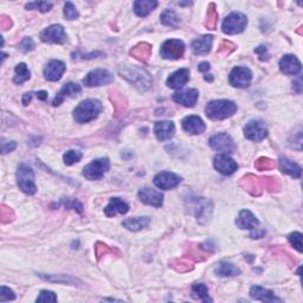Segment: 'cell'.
Wrapping results in <instances>:
<instances>
[{"mask_svg": "<svg viewBox=\"0 0 303 303\" xmlns=\"http://www.w3.org/2000/svg\"><path fill=\"white\" fill-rule=\"evenodd\" d=\"M31 99H32V93H26L23 97V104H24V106H27V104L30 103Z\"/></svg>", "mask_w": 303, "mask_h": 303, "instance_id": "680465c9", "label": "cell"}, {"mask_svg": "<svg viewBox=\"0 0 303 303\" xmlns=\"http://www.w3.org/2000/svg\"><path fill=\"white\" fill-rule=\"evenodd\" d=\"M27 10H34L38 9L40 12H49L52 9V4L51 3L48 2H33V3H29V4L26 5Z\"/></svg>", "mask_w": 303, "mask_h": 303, "instance_id": "7bdbcfd3", "label": "cell"}, {"mask_svg": "<svg viewBox=\"0 0 303 303\" xmlns=\"http://www.w3.org/2000/svg\"><path fill=\"white\" fill-rule=\"evenodd\" d=\"M57 301V296L55 292L50 290H41L39 296L37 297V302H56Z\"/></svg>", "mask_w": 303, "mask_h": 303, "instance_id": "c3c4849f", "label": "cell"}, {"mask_svg": "<svg viewBox=\"0 0 303 303\" xmlns=\"http://www.w3.org/2000/svg\"><path fill=\"white\" fill-rule=\"evenodd\" d=\"M17 144L15 141H2V153L3 154H8V153L15 151Z\"/></svg>", "mask_w": 303, "mask_h": 303, "instance_id": "db71d44e", "label": "cell"}, {"mask_svg": "<svg viewBox=\"0 0 303 303\" xmlns=\"http://www.w3.org/2000/svg\"><path fill=\"white\" fill-rule=\"evenodd\" d=\"M36 95H37L38 99L41 100V101H47L48 100V93L44 92V90H41V92H38Z\"/></svg>", "mask_w": 303, "mask_h": 303, "instance_id": "91938a15", "label": "cell"}, {"mask_svg": "<svg viewBox=\"0 0 303 303\" xmlns=\"http://www.w3.org/2000/svg\"><path fill=\"white\" fill-rule=\"evenodd\" d=\"M151 223V219L148 217H135L128 218L123 222V226L129 231H140V230L147 228Z\"/></svg>", "mask_w": 303, "mask_h": 303, "instance_id": "d6a6232c", "label": "cell"}, {"mask_svg": "<svg viewBox=\"0 0 303 303\" xmlns=\"http://www.w3.org/2000/svg\"><path fill=\"white\" fill-rule=\"evenodd\" d=\"M131 55L142 63H147L152 56V47L148 43H140L132 49Z\"/></svg>", "mask_w": 303, "mask_h": 303, "instance_id": "f1b7e54d", "label": "cell"}, {"mask_svg": "<svg viewBox=\"0 0 303 303\" xmlns=\"http://www.w3.org/2000/svg\"><path fill=\"white\" fill-rule=\"evenodd\" d=\"M62 204L64 205L67 208H72L76 212H78L79 214L83 213V206L82 204L77 201L76 199H72V198H67V199H62Z\"/></svg>", "mask_w": 303, "mask_h": 303, "instance_id": "bcb514c9", "label": "cell"}, {"mask_svg": "<svg viewBox=\"0 0 303 303\" xmlns=\"http://www.w3.org/2000/svg\"><path fill=\"white\" fill-rule=\"evenodd\" d=\"M194 210H196V215L198 218V221L201 223V219H210L208 217L211 215L212 212V206L211 203L208 200H205L204 198H198V199L194 200L193 204Z\"/></svg>", "mask_w": 303, "mask_h": 303, "instance_id": "f546056e", "label": "cell"}, {"mask_svg": "<svg viewBox=\"0 0 303 303\" xmlns=\"http://www.w3.org/2000/svg\"><path fill=\"white\" fill-rule=\"evenodd\" d=\"M0 25H2L3 30L10 29V27H11V25H12L11 19H10L9 17H6V16H2V19H0Z\"/></svg>", "mask_w": 303, "mask_h": 303, "instance_id": "9f6ffc18", "label": "cell"}, {"mask_svg": "<svg viewBox=\"0 0 303 303\" xmlns=\"http://www.w3.org/2000/svg\"><path fill=\"white\" fill-rule=\"evenodd\" d=\"M208 145L212 149L218 152H224V154L228 153H233L236 151L235 141L232 140V138L228 134H217L214 137H212L208 140Z\"/></svg>", "mask_w": 303, "mask_h": 303, "instance_id": "8fae6325", "label": "cell"}, {"mask_svg": "<svg viewBox=\"0 0 303 303\" xmlns=\"http://www.w3.org/2000/svg\"><path fill=\"white\" fill-rule=\"evenodd\" d=\"M198 97H199V93H198L197 89H187L184 90V92L176 93L172 96V99L174 102L179 103L181 106L192 108L196 106Z\"/></svg>", "mask_w": 303, "mask_h": 303, "instance_id": "ac0fdd59", "label": "cell"}, {"mask_svg": "<svg viewBox=\"0 0 303 303\" xmlns=\"http://www.w3.org/2000/svg\"><path fill=\"white\" fill-rule=\"evenodd\" d=\"M115 250L114 249H110L109 246L103 244V243H97L96 246H95V255L97 257V259H100L101 257L103 256H107L108 253H114Z\"/></svg>", "mask_w": 303, "mask_h": 303, "instance_id": "7dc6e473", "label": "cell"}, {"mask_svg": "<svg viewBox=\"0 0 303 303\" xmlns=\"http://www.w3.org/2000/svg\"><path fill=\"white\" fill-rule=\"evenodd\" d=\"M290 244L297 250L298 252H302L303 244H302V233L301 232H292L288 237Z\"/></svg>", "mask_w": 303, "mask_h": 303, "instance_id": "b9f144b4", "label": "cell"}, {"mask_svg": "<svg viewBox=\"0 0 303 303\" xmlns=\"http://www.w3.org/2000/svg\"><path fill=\"white\" fill-rule=\"evenodd\" d=\"M81 159H82V153L78 151H74V149H70V151H68L63 155L64 163L68 166L74 165V163L78 162Z\"/></svg>", "mask_w": 303, "mask_h": 303, "instance_id": "ab89813d", "label": "cell"}, {"mask_svg": "<svg viewBox=\"0 0 303 303\" xmlns=\"http://www.w3.org/2000/svg\"><path fill=\"white\" fill-rule=\"evenodd\" d=\"M16 76L13 77V82L16 84H22V83L26 82L27 79H30L31 77V72L29 70V68L26 67L25 63H20L16 67Z\"/></svg>", "mask_w": 303, "mask_h": 303, "instance_id": "e575fe53", "label": "cell"}, {"mask_svg": "<svg viewBox=\"0 0 303 303\" xmlns=\"http://www.w3.org/2000/svg\"><path fill=\"white\" fill-rule=\"evenodd\" d=\"M20 50H23L24 52H29V51H32L34 49V43L32 40V38L31 37H25L23 39L22 43H20L19 45Z\"/></svg>", "mask_w": 303, "mask_h": 303, "instance_id": "f5cc1de1", "label": "cell"}, {"mask_svg": "<svg viewBox=\"0 0 303 303\" xmlns=\"http://www.w3.org/2000/svg\"><path fill=\"white\" fill-rule=\"evenodd\" d=\"M229 81L236 88H248L252 81V72L245 67H236L230 74Z\"/></svg>", "mask_w": 303, "mask_h": 303, "instance_id": "9c48e42d", "label": "cell"}, {"mask_svg": "<svg viewBox=\"0 0 303 303\" xmlns=\"http://www.w3.org/2000/svg\"><path fill=\"white\" fill-rule=\"evenodd\" d=\"M39 276L43 278L45 281H50V282H58V283H65V284H72L76 285L75 283L77 282V280L72 278L70 276H67V275H51V276H45V275L40 274Z\"/></svg>", "mask_w": 303, "mask_h": 303, "instance_id": "8d00e7d4", "label": "cell"}, {"mask_svg": "<svg viewBox=\"0 0 303 303\" xmlns=\"http://www.w3.org/2000/svg\"><path fill=\"white\" fill-rule=\"evenodd\" d=\"M262 180H263L264 190L269 191V192H277V191H280L281 184L276 178L267 177V178H262Z\"/></svg>", "mask_w": 303, "mask_h": 303, "instance_id": "f35d334b", "label": "cell"}, {"mask_svg": "<svg viewBox=\"0 0 303 303\" xmlns=\"http://www.w3.org/2000/svg\"><path fill=\"white\" fill-rule=\"evenodd\" d=\"M246 25H248V18L245 15L240 12H232L223 20L222 30L226 34H237L243 32Z\"/></svg>", "mask_w": 303, "mask_h": 303, "instance_id": "5b68a950", "label": "cell"}, {"mask_svg": "<svg viewBox=\"0 0 303 303\" xmlns=\"http://www.w3.org/2000/svg\"><path fill=\"white\" fill-rule=\"evenodd\" d=\"M214 274L221 277H231V276H237V275H239L240 270L235 266V264L230 262H221L217 267L214 268Z\"/></svg>", "mask_w": 303, "mask_h": 303, "instance_id": "1f68e13d", "label": "cell"}, {"mask_svg": "<svg viewBox=\"0 0 303 303\" xmlns=\"http://www.w3.org/2000/svg\"><path fill=\"white\" fill-rule=\"evenodd\" d=\"M190 81L189 69H179L167 78V86L170 89H181Z\"/></svg>", "mask_w": 303, "mask_h": 303, "instance_id": "d6986e66", "label": "cell"}, {"mask_svg": "<svg viewBox=\"0 0 303 303\" xmlns=\"http://www.w3.org/2000/svg\"><path fill=\"white\" fill-rule=\"evenodd\" d=\"M17 183L19 189L24 193L32 196L37 192V186L34 184V172L30 166L25 163H20L17 169Z\"/></svg>", "mask_w": 303, "mask_h": 303, "instance_id": "277c9868", "label": "cell"}, {"mask_svg": "<svg viewBox=\"0 0 303 303\" xmlns=\"http://www.w3.org/2000/svg\"><path fill=\"white\" fill-rule=\"evenodd\" d=\"M129 211V206L120 198H111L109 204L104 208V214L107 217H115L116 214H126Z\"/></svg>", "mask_w": 303, "mask_h": 303, "instance_id": "d4e9b609", "label": "cell"}, {"mask_svg": "<svg viewBox=\"0 0 303 303\" xmlns=\"http://www.w3.org/2000/svg\"><path fill=\"white\" fill-rule=\"evenodd\" d=\"M237 111V104L229 100H214L207 103L205 114L211 120H225Z\"/></svg>", "mask_w": 303, "mask_h": 303, "instance_id": "7a4b0ae2", "label": "cell"}, {"mask_svg": "<svg viewBox=\"0 0 303 303\" xmlns=\"http://www.w3.org/2000/svg\"><path fill=\"white\" fill-rule=\"evenodd\" d=\"M138 197L144 204L151 205V206H154V207L162 206L163 194L156 190H152V189H148V187H145V189H141L139 191Z\"/></svg>", "mask_w": 303, "mask_h": 303, "instance_id": "9a60e30c", "label": "cell"}, {"mask_svg": "<svg viewBox=\"0 0 303 303\" xmlns=\"http://www.w3.org/2000/svg\"><path fill=\"white\" fill-rule=\"evenodd\" d=\"M114 81V76L110 71L106 70V69H95V70L90 71L88 75L85 76V78L83 79L85 86H101L109 84Z\"/></svg>", "mask_w": 303, "mask_h": 303, "instance_id": "ba28073f", "label": "cell"}, {"mask_svg": "<svg viewBox=\"0 0 303 303\" xmlns=\"http://www.w3.org/2000/svg\"><path fill=\"white\" fill-rule=\"evenodd\" d=\"M64 16L68 20L77 19L79 17V13H78L77 10H76V8L74 6V4H72V3L68 2L67 4L64 5Z\"/></svg>", "mask_w": 303, "mask_h": 303, "instance_id": "f6af8a7d", "label": "cell"}, {"mask_svg": "<svg viewBox=\"0 0 303 303\" xmlns=\"http://www.w3.org/2000/svg\"><path fill=\"white\" fill-rule=\"evenodd\" d=\"M101 111H102V104L99 100H85L75 108L74 118L78 123H88L95 120Z\"/></svg>", "mask_w": 303, "mask_h": 303, "instance_id": "3957f363", "label": "cell"}, {"mask_svg": "<svg viewBox=\"0 0 303 303\" xmlns=\"http://www.w3.org/2000/svg\"><path fill=\"white\" fill-rule=\"evenodd\" d=\"M160 54L165 59H180L185 54V44L180 39H168L161 45Z\"/></svg>", "mask_w": 303, "mask_h": 303, "instance_id": "52a82bcc", "label": "cell"}, {"mask_svg": "<svg viewBox=\"0 0 303 303\" xmlns=\"http://www.w3.org/2000/svg\"><path fill=\"white\" fill-rule=\"evenodd\" d=\"M255 167L258 170H269L275 167V161L269 158H259L255 162Z\"/></svg>", "mask_w": 303, "mask_h": 303, "instance_id": "ee69618b", "label": "cell"}, {"mask_svg": "<svg viewBox=\"0 0 303 303\" xmlns=\"http://www.w3.org/2000/svg\"><path fill=\"white\" fill-rule=\"evenodd\" d=\"M118 74H120L121 77L129 82L131 84H133L135 88L142 90V92L148 90L152 86L153 81L151 75L142 68L126 65V67L118 69Z\"/></svg>", "mask_w": 303, "mask_h": 303, "instance_id": "6da1fadb", "label": "cell"}, {"mask_svg": "<svg viewBox=\"0 0 303 303\" xmlns=\"http://www.w3.org/2000/svg\"><path fill=\"white\" fill-rule=\"evenodd\" d=\"M160 20L163 25L166 26H170V27H176L179 23V17L173 10H165L160 16Z\"/></svg>", "mask_w": 303, "mask_h": 303, "instance_id": "d590c367", "label": "cell"}, {"mask_svg": "<svg viewBox=\"0 0 303 303\" xmlns=\"http://www.w3.org/2000/svg\"><path fill=\"white\" fill-rule=\"evenodd\" d=\"M240 185L244 187L249 193H251L252 196H259L264 190L262 178L255 177L252 174H249V176L243 178L242 181H240Z\"/></svg>", "mask_w": 303, "mask_h": 303, "instance_id": "ffe728a7", "label": "cell"}, {"mask_svg": "<svg viewBox=\"0 0 303 303\" xmlns=\"http://www.w3.org/2000/svg\"><path fill=\"white\" fill-rule=\"evenodd\" d=\"M172 267L177 271H179V273H186V271H189L193 268L192 263H191L187 258H181V259L173 261Z\"/></svg>", "mask_w": 303, "mask_h": 303, "instance_id": "60d3db41", "label": "cell"}, {"mask_svg": "<svg viewBox=\"0 0 303 303\" xmlns=\"http://www.w3.org/2000/svg\"><path fill=\"white\" fill-rule=\"evenodd\" d=\"M13 217H15V213L10 207H6L5 205H3L2 208H0V218H2L3 223H9L11 222Z\"/></svg>", "mask_w": 303, "mask_h": 303, "instance_id": "f907efd6", "label": "cell"}, {"mask_svg": "<svg viewBox=\"0 0 303 303\" xmlns=\"http://www.w3.org/2000/svg\"><path fill=\"white\" fill-rule=\"evenodd\" d=\"M191 292H192V297L196 299H200L203 302H212V299L208 296V289L205 284L203 283H196L192 285V289H191Z\"/></svg>", "mask_w": 303, "mask_h": 303, "instance_id": "836d02e7", "label": "cell"}, {"mask_svg": "<svg viewBox=\"0 0 303 303\" xmlns=\"http://www.w3.org/2000/svg\"><path fill=\"white\" fill-rule=\"evenodd\" d=\"M218 24V12L215 10V5L214 4H210L208 6V11H207V19L205 25H206L207 29L210 30H214L217 27Z\"/></svg>", "mask_w": 303, "mask_h": 303, "instance_id": "74e56055", "label": "cell"}, {"mask_svg": "<svg viewBox=\"0 0 303 303\" xmlns=\"http://www.w3.org/2000/svg\"><path fill=\"white\" fill-rule=\"evenodd\" d=\"M158 6L155 0H138L134 3V12L139 17H147Z\"/></svg>", "mask_w": 303, "mask_h": 303, "instance_id": "4dcf8cb0", "label": "cell"}, {"mask_svg": "<svg viewBox=\"0 0 303 303\" xmlns=\"http://www.w3.org/2000/svg\"><path fill=\"white\" fill-rule=\"evenodd\" d=\"M236 224L239 229L242 230L248 229L250 231H252V230L258 228L259 221L249 210H243L239 212L238 218L236 219Z\"/></svg>", "mask_w": 303, "mask_h": 303, "instance_id": "7402d4cb", "label": "cell"}, {"mask_svg": "<svg viewBox=\"0 0 303 303\" xmlns=\"http://www.w3.org/2000/svg\"><path fill=\"white\" fill-rule=\"evenodd\" d=\"M40 38L44 43L52 44H63L67 41V33L62 25H51L41 31Z\"/></svg>", "mask_w": 303, "mask_h": 303, "instance_id": "7c38bea8", "label": "cell"}, {"mask_svg": "<svg viewBox=\"0 0 303 303\" xmlns=\"http://www.w3.org/2000/svg\"><path fill=\"white\" fill-rule=\"evenodd\" d=\"M198 70L200 72H207L210 70V63H207V62H203V63H200L198 65Z\"/></svg>", "mask_w": 303, "mask_h": 303, "instance_id": "6f0895ef", "label": "cell"}, {"mask_svg": "<svg viewBox=\"0 0 303 303\" xmlns=\"http://www.w3.org/2000/svg\"><path fill=\"white\" fill-rule=\"evenodd\" d=\"M81 92H82L81 85L76 84V83H67V84L63 85V88L59 90V93L57 94V96L55 97L52 104H54L55 107L61 106L67 97H75L77 96Z\"/></svg>", "mask_w": 303, "mask_h": 303, "instance_id": "44dd1931", "label": "cell"}, {"mask_svg": "<svg viewBox=\"0 0 303 303\" xmlns=\"http://www.w3.org/2000/svg\"><path fill=\"white\" fill-rule=\"evenodd\" d=\"M244 135L246 139L251 141H263L268 137V128L266 123L259 120L250 121L244 128Z\"/></svg>", "mask_w": 303, "mask_h": 303, "instance_id": "30bf717a", "label": "cell"}, {"mask_svg": "<svg viewBox=\"0 0 303 303\" xmlns=\"http://www.w3.org/2000/svg\"><path fill=\"white\" fill-rule=\"evenodd\" d=\"M235 48H236V45L231 43V41L224 40L221 44V47H219L218 52L222 55H229V54H231L233 50H235Z\"/></svg>", "mask_w": 303, "mask_h": 303, "instance_id": "816d5d0a", "label": "cell"}, {"mask_svg": "<svg viewBox=\"0 0 303 303\" xmlns=\"http://www.w3.org/2000/svg\"><path fill=\"white\" fill-rule=\"evenodd\" d=\"M181 126H183V129L186 132V133L192 134V135H198L204 133L205 131V123L204 121L201 120L199 116L197 115H190V116H186L181 122Z\"/></svg>", "mask_w": 303, "mask_h": 303, "instance_id": "e0dca14e", "label": "cell"}, {"mask_svg": "<svg viewBox=\"0 0 303 303\" xmlns=\"http://www.w3.org/2000/svg\"><path fill=\"white\" fill-rule=\"evenodd\" d=\"M110 168V161L108 158H101L94 160L89 165L83 168V177L88 180H100L102 179Z\"/></svg>", "mask_w": 303, "mask_h": 303, "instance_id": "8992f818", "label": "cell"}, {"mask_svg": "<svg viewBox=\"0 0 303 303\" xmlns=\"http://www.w3.org/2000/svg\"><path fill=\"white\" fill-rule=\"evenodd\" d=\"M255 52L257 55L259 56V59L261 61H268V59H269V55H268V50H267V48L266 47H258L255 50Z\"/></svg>", "mask_w": 303, "mask_h": 303, "instance_id": "11a10c76", "label": "cell"}, {"mask_svg": "<svg viewBox=\"0 0 303 303\" xmlns=\"http://www.w3.org/2000/svg\"><path fill=\"white\" fill-rule=\"evenodd\" d=\"M67 70V67H65L64 62L62 61H51L47 67L44 69V76L48 81L51 82H57L62 78V76Z\"/></svg>", "mask_w": 303, "mask_h": 303, "instance_id": "2e32d148", "label": "cell"}, {"mask_svg": "<svg viewBox=\"0 0 303 303\" xmlns=\"http://www.w3.org/2000/svg\"><path fill=\"white\" fill-rule=\"evenodd\" d=\"M213 166L219 173L224 174V176H231L238 168V165L233 160L231 156L228 154H218L213 159Z\"/></svg>", "mask_w": 303, "mask_h": 303, "instance_id": "4fadbf2b", "label": "cell"}, {"mask_svg": "<svg viewBox=\"0 0 303 303\" xmlns=\"http://www.w3.org/2000/svg\"><path fill=\"white\" fill-rule=\"evenodd\" d=\"M280 69L285 75H297L301 71V63L294 55H285L280 61Z\"/></svg>", "mask_w": 303, "mask_h": 303, "instance_id": "603a6c76", "label": "cell"}, {"mask_svg": "<svg viewBox=\"0 0 303 303\" xmlns=\"http://www.w3.org/2000/svg\"><path fill=\"white\" fill-rule=\"evenodd\" d=\"M250 296H251V298L262 302L280 301V298H277L273 291L269 290V289L259 287V285H253L251 290H250Z\"/></svg>", "mask_w": 303, "mask_h": 303, "instance_id": "484cf974", "label": "cell"}, {"mask_svg": "<svg viewBox=\"0 0 303 303\" xmlns=\"http://www.w3.org/2000/svg\"><path fill=\"white\" fill-rule=\"evenodd\" d=\"M212 41H213V37L211 34H206L198 39L192 41V50L196 55H206L211 51L212 48Z\"/></svg>", "mask_w": 303, "mask_h": 303, "instance_id": "4316f807", "label": "cell"}, {"mask_svg": "<svg viewBox=\"0 0 303 303\" xmlns=\"http://www.w3.org/2000/svg\"><path fill=\"white\" fill-rule=\"evenodd\" d=\"M16 298V295L13 290L8 288V287H2L0 288V301L6 302V301H12Z\"/></svg>", "mask_w": 303, "mask_h": 303, "instance_id": "681fc988", "label": "cell"}, {"mask_svg": "<svg viewBox=\"0 0 303 303\" xmlns=\"http://www.w3.org/2000/svg\"><path fill=\"white\" fill-rule=\"evenodd\" d=\"M181 177L172 172H161L154 178L155 186L160 190H172L181 183Z\"/></svg>", "mask_w": 303, "mask_h": 303, "instance_id": "5bb4252c", "label": "cell"}, {"mask_svg": "<svg viewBox=\"0 0 303 303\" xmlns=\"http://www.w3.org/2000/svg\"><path fill=\"white\" fill-rule=\"evenodd\" d=\"M280 169L284 174H288V176L296 178V179H297V178H301L302 176L301 167H299L296 162L291 161L290 159L284 158V156L280 158Z\"/></svg>", "mask_w": 303, "mask_h": 303, "instance_id": "83f0119b", "label": "cell"}, {"mask_svg": "<svg viewBox=\"0 0 303 303\" xmlns=\"http://www.w3.org/2000/svg\"><path fill=\"white\" fill-rule=\"evenodd\" d=\"M174 133H176V127L174 123L170 121H160L156 122L154 126V134L158 140L166 141L173 138Z\"/></svg>", "mask_w": 303, "mask_h": 303, "instance_id": "cb8c5ba5", "label": "cell"}]
</instances>
